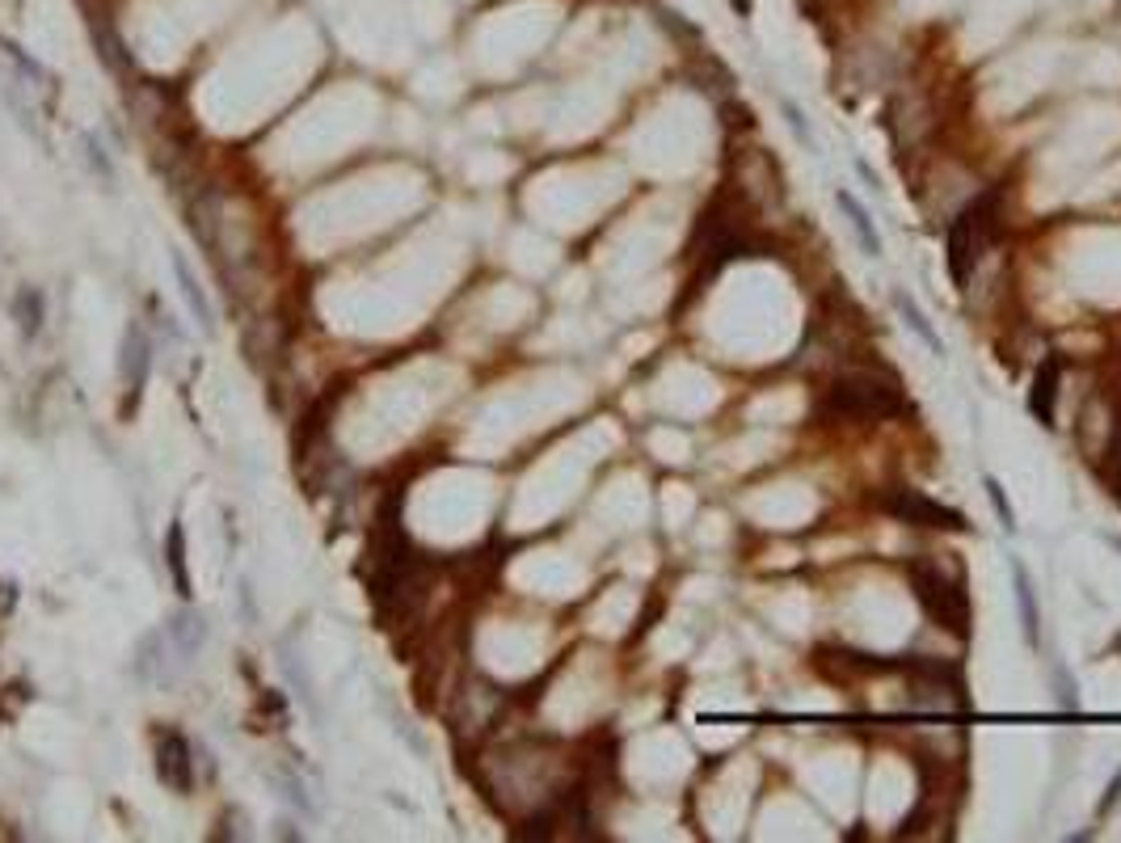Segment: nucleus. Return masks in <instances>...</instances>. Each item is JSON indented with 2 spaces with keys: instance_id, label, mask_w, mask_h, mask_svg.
Segmentation results:
<instances>
[{
  "instance_id": "nucleus-8",
  "label": "nucleus",
  "mask_w": 1121,
  "mask_h": 843,
  "mask_svg": "<svg viewBox=\"0 0 1121 843\" xmlns=\"http://www.w3.org/2000/svg\"><path fill=\"white\" fill-rule=\"evenodd\" d=\"M165 633H169V642H173V649L182 653V662H186V667L198 658V649L207 646V620H203V612H194V608L173 612L169 624H165Z\"/></svg>"
},
{
  "instance_id": "nucleus-1",
  "label": "nucleus",
  "mask_w": 1121,
  "mask_h": 843,
  "mask_svg": "<svg viewBox=\"0 0 1121 843\" xmlns=\"http://www.w3.org/2000/svg\"><path fill=\"white\" fill-rule=\"evenodd\" d=\"M827 410L834 418H852V422H877L890 418L902 410V389L890 371H877V367H852V371H839L827 389Z\"/></svg>"
},
{
  "instance_id": "nucleus-9",
  "label": "nucleus",
  "mask_w": 1121,
  "mask_h": 843,
  "mask_svg": "<svg viewBox=\"0 0 1121 843\" xmlns=\"http://www.w3.org/2000/svg\"><path fill=\"white\" fill-rule=\"evenodd\" d=\"M173 274H178V292H182V300H186V308H191V317L207 333L216 329V313H211V300H207V292H203V283H198V274L191 270V261L182 258V254H173Z\"/></svg>"
},
{
  "instance_id": "nucleus-16",
  "label": "nucleus",
  "mask_w": 1121,
  "mask_h": 843,
  "mask_svg": "<svg viewBox=\"0 0 1121 843\" xmlns=\"http://www.w3.org/2000/svg\"><path fill=\"white\" fill-rule=\"evenodd\" d=\"M94 42L97 51H101V60L114 68V72H123L127 68V56H123V42H119V34L110 30L106 22H94Z\"/></svg>"
},
{
  "instance_id": "nucleus-22",
  "label": "nucleus",
  "mask_w": 1121,
  "mask_h": 843,
  "mask_svg": "<svg viewBox=\"0 0 1121 843\" xmlns=\"http://www.w3.org/2000/svg\"><path fill=\"white\" fill-rule=\"evenodd\" d=\"M730 4H734L738 17H751V9H755V0H730Z\"/></svg>"
},
{
  "instance_id": "nucleus-2",
  "label": "nucleus",
  "mask_w": 1121,
  "mask_h": 843,
  "mask_svg": "<svg viewBox=\"0 0 1121 843\" xmlns=\"http://www.w3.org/2000/svg\"><path fill=\"white\" fill-rule=\"evenodd\" d=\"M911 586H915V599L924 603V612H928L945 633L970 637V603H965V590H961L945 570H936L931 561H915V565H911Z\"/></svg>"
},
{
  "instance_id": "nucleus-6",
  "label": "nucleus",
  "mask_w": 1121,
  "mask_h": 843,
  "mask_svg": "<svg viewBox=\"0 0 1121 843\" xmlns=\"http://www.w3.org/2000/svg\"><path fill=\"white\" fill-rule=\"evenodd\" d=\"M182 667H186V662H182V653L173 649V642H169V633H165V628L148 633V637L139 642V653H135V675H139L144 683H173Z\"/></svg>"
},
{
  "instance_id": "nucleus-19",
  "label": "nucleus",
  "mask_w": 1121,
  "mask_h": 843,
  "mask_svg": "<svg viewBox=\"0 0 1121 843\" xmlns=\"http://www.w3.org/2000/svg\"><path fill=\"white\" fill-rule=\"evenodd\" d=\"M784 114H789V123H793V131H797L801 139H809V131H805V119H801V110L793 106V101H784Z\"/></svg>"
},
{
  "instance_id": "nucleus-18",
  "label": "nucleus",
  "mask_w": 1121,
  "mask_h": 843,
  "mask_svg": "<svg viewBox=\"0 0 1121 843\" xmlns=\"http://www.w3.org/2000/svg\"><path fill=\"white\" fill-rule=\"evenodd\" d=\"M13 603H17L13 583H0V616H9V612H13Z\"/></svg>"
},
{
  "instance_id": "nucleus-3",
  "label": "nucleus",
  "mask_w": 1121,
  "mask_h": 843,
  "mask_svg": "<svg viewBox=\"0 0 1121 843\" xmlns=\"http://www.w3.org/2000/svg\"><path fill=\"white\" fill-rule=\"evenodd\" d=\"M987 236H991V211H987V198H978V203L965 207L958 220H953V228H949V274H953L958 288L970 283L974 261L983 254Z\"/></svg>"
},
{
  "instance_id": "nucleus-11",
  "label": "nucleus",
  "mask_w": 1121,
  "mask_h": 843,
  "mask_svg": "<svg viewBox=\"0 0 1121 843\" xmlns=\"http://www.w3.org/2000/svg\"><path fill=\"white\" fill-rule=\"evenodd\" d=\"M1012 590H1016V612H1021V624H1025L1028 646H1041V608H1037V590H1033V578L1021 561H1012Z\"/></svg>"
},
{
  "instance_id": "nucleus-12",
  "label": "nucleus",
  "mask_w": 1121,
  "mask_h": 843,
  "mask_svg": "<svg viewBox=\"0 0 1121 843\" xmlns=\"http://www.w3.org/2000/svg\"><path fill=\"white\" fill-rule=\"evenodd\" d=\"M165 565H169V578H173V590L182 595V599H191V570H186V532H182V523H169V532H165Z\"/></svg>"
},
{
  "instance_id": "nucleus-13",
  "label": "nucleus",
  "mask_w": 1121,
  "mask_h": 843,
  "mask_svg": "<svg viewBox=\"0 0 1121 843\" xmlns=\"http://www.w3.org/2000/svg\"><path fill=\"white\" fill-rule=\"evenodd\" d=\"M834 203H839V211L848 216L852 232L861 236V249H865L868 258H877V254H881V236H877V228H873V216L865 211V203H861V198H852L848 191H839Z\"/></svg>"
},
{
  "instance_id": "nucleus-17",
  "label": "nucleus",
  "mask_w": 1121,
  "mask_h": 843,
  "mask_svg": "<svg viewBox=\"0 0 1121 843\" xmlns=\"http://www.w3.org/2000/svg\"><path fill=\"white\" fill-rule=\"evenodd\" d=\"M987 493H991L995 511H999V523H1003V532H1016V523H1012V506H1008V498H1003V489L995 477H987Z\"/></svg>"
},
{
  "instance_id": "nucleus-21",
  "label": "nucleus",
  "mask_w": 1121,
  "mask_h": 843,
  "mask_svg": "<svg viewBox=\"0 0 1121 843\" xmlns=\"http://www.w3.org/2000/svg\"><path fill=\"white\" fill-rule=\"evenodd\" d=\"M1113 460H1118V498H1121V426H1118V435H1113Z\"/></svg>"
},
{
  "instance_id": "nucleus-10",
  "label": "nucleus",
  "mask_w": 1121,
  "mask_h": 843,
  "mask_svg": "<svg viewBox=\"0 0 1121 843\" xmlns=\"http://www.w3.org/2000/svg\"><path fill=\"white\" fill-rule=\"evenodd\" d=\"M1055 405H1058V358H1046L1033 376V389H1028V414L1041 422V426H1055Z\"/></svg>"
},
{
  "instance_id": "nucleus-20",
  "label": "nucleus",
  "mask_w": 1121,
  "mask_h": 843,
  "mask_svg": "<svg viewBox=\"0 0 1121 843\" xmlns=\"http://www.w3.org/2000/svg\"><path fill=\"white\" fill-rule=\"evenodd\" d=\"M89 161H94V169H101V178H110V161L101 157V148H97L94 139H89Z\"/></svg>"
},
{
  "instance_id": "nucleus-14",
  "label": "nucleus",
  "mask_w": 1121,
  "mask_h": 843,
  "mask_svg": "<svg viewBox=\"0 0 1121 843\" xmlns=\"http://www.w3.org/2000/svg\"><path fill=\"white\" fill-rule=\"evenodd\" d=\"M894 304H898V313H902V321H906V329H911V333H919V338H924V342H928V351H931V355H936V358H945V342H940V333H936V329H931V321H928V317H924V313H919V304H915V300H911V295H906V292H898V295H894Z\"/></svg>"
},
{
  "instance_id": "nucleus-4",
  "label": "nucleus",
  "mask_w": 1121,
  "mask_h": 843,
  "mask_svg": "<svg viewBox=\"0 0 1121 843\" xmlns=\"http://www.w3.org/2000/svg\"><path fill=\"white\" fill-rule=\"evenodd\" d=\"M881 506H886L894 520L915 523V527H945V532L953 527V532H970V523H965L961 511L931 502V498H924L919 489H890V493L881 498Z\"/></svg>"
},
{
  "instance_id": "nucleus-5",
  "label": "nucleus",
  "mask_w": 1121,
  "mask_h": 843,
  "mask_svg": "<svg viewBox=\"0 0 1121 843\" xmlns=\"http://www.w3.org/2000/svg\"><path fill=\"white\" fill-rule=\"evenodd\" d=\"M148 371H153V342H148L144 325L131 321L127 329H123V346H119V376H123V389H127V410L139 405L144 384H148Z\"/></svg>"
},
{
  "instance_id": "nucleus-15",
  "label": "nucleus",
  "mask_w": 1121,
  "mask_h": 843,
  "mask_svg": "<svg viewBox=\"0 0 1121 843\" xmlns=\"http://www.w3.org/2000/svg\"><path fill=\"white\" fill-rule=\"evenodd\" d=\"M13 321H17V333L22 338H34L38 329H42V292H34V288H22V292L13 295Z\"/></svg>"
},
{
  "instance_id": "nucleus-7",
  "label": "nucleus",
  "mask_w": 1121,
  "mask_h": 843,
  "mask_svg": "<svg viewBox=\"0 0 1121 843\" xmlns=\"http://www.w3.org/2000/svg\"><path fill=\"white\" fill-rule=\"evenodd\" d=\"M157 777L165 780V789L173 793H191L194 789V750L182 734H165L157 743Z\"/></svg>"
}]
</instances>
